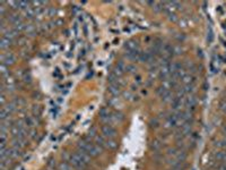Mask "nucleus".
Listing matches in <instances>:
<instances>
[{"label":"nucleus","mask_w":226,"mask_h":170,"mask_svg":"<svg viewBox=\"0 0 226 170\" xmlns=\"http://www.w3.org/2000/svg\"><path fill=\"white\" fill-rule=\"evenodd\" d=\"M78 150H81V151L86 152L87 154L90 155V157H97L102 153V149L97 146L95 143H92L90 139L86 137V139H81V141L78 142Z\"/></svg>","instance_id":"nucleus-1"},{"label":"nucleus","mask_w":226,"mask_h":170,"mask_svg":"<svg viewBox=\"0 0 226 170\" xmlns=\"http://www.w3.org/2000/svg\"><path fill=\"white\" fill-rule=\"evenodd\" d=\"M101 132L103 134V137H105V139H114L115 136L118 135L117 129L112 125H108V124L103 125L102 128H101Z\"/></svg>","instance_id":"nucleus-2"},{"label":"nucleus","mask_w":226,"mask_h":170,"mask_svg":"<svg viewBox=\"0 0 226 170\" xmlns=\"http://www.w3.org/2000/svg\"><path fill=\"white\" fill-rule=\"evenodd\" d=\"M196 104H197V98L193 94H189L184 99V107L187 110L193 112L196 109Z\"/></svg>","instance_id":"nucleus-3"},{"label":"nucleus","mask_w":226,"mask_h":170,"mask_svg":"<svg viewBox=\"0 0 226 170\" xmlns=\"http://www.w3.org/2000/svg\"><path fill=\"white\" fill-rule=\"evenodd\" d=\"M16 61V57L14 56L12 52H7V54H1V64L6 65V66H12Z\"/></svg>","instance_id":"nucleus-4"},{"label":"nucleus","mask_w":226,"mask_h":170,"mask_svg":"<svg viewBox=\"0 0 226 170\" xmlns=\"http://www.w3.org/2000/svg\"><path fill=\"white\" fill-rule=\"evenodd\" d=\"M75 154L77 155L78 159H79L84 164H86V166L90 162V155L87 154L86 152L81 151V150H77V152H75Z\"/></svg>","instance_id":"nucleus-5"},{"label":"nucleus","mask_w":226,"mask_h":170,"mask_svg":"<svg viewBox=\"0 0 226 170\" xmlns=\"http://www.w3.org/2000/svg\"><path fill=\"white\" fill-rule=\"evenodd\" d=\"M159 76H161V78L167 79V77H170L171 76V64L168 65H164V66L161 67V69H159Z\"/></svg>","instance_id":"nucleus-6"},{"label":"nucleus","mask_w":226,"mask_h":170,"mask_svg":"<svg viewBox=\"0 0 226 170\" xmlns=\"http://www.w3.org/2000/svg\"><path fill=\"white\" fill-rule=\"evenodd\" d=\"M121 86L119 84H112L108 86V93L113 97V98H118L119 95H120V92H121Z\"/></svg>","instance_id":"nucleus-7"},{"label":"nucleus","mask_w":226,"mask_h":170,"mask_svg":"<svg viewBox=\"0 0 226 170\" xmlns=\"http://www.w3.org/2000/svg\"><path fill=\"white\" fill-rule=\"evenodd\" d=\"M124 48L128 51H137L139 48V44L136 40H128V41L124 42Z\"/></svg>","instance_id":"nucleus-8"},{"label":"nucleus","mask_w":226,"mask_h":170,"mask_svg":"<svg viewBox=\"0 0 226 170\" xmlns=\"http://www.w3.org/2000/svg\"><path fill=\"white\" fill-rule=\"evenodd\" d=\"M124 119L123 113L119 112V111H115V112H112L111 115V121H110V125L114 123H121L122 120Z\"/></svg>","instance_id":"nucleus-9"},{"label":"nucleus","mask_w":226,"mask_h":170,"mask_svg":"<svg viewBox=\"0 0 226 170\" xmlns=\"http://www.w3.org/2000/svg\"><path fill=\"white\" fill-rule=\"evenodd\" d=\"M22 155V150L18 148H14L12 146L10 150H8V157L12 158V159H17Z\"/></svg>","instance_id":"nucleus-10"},{"label":"nucleus","mask_w":226,"mask_h":170,"mask_svg":"<svg viewBox=\"0 0 226 170\" xmlns=\"http://www.w3.org/2000/svg\"><path fill=\"white\" fill-rule=\"evenodd\" d=\"M17 32L14 30V28H12V30H6L5 32H2V38H6V39H9V40H14V39L17 36Z\"/></svg>","instance_id":"nucleus-11"},{"label":"nucleus","mask_w":226,"mask_h":170,"mask_svg":"<svg viewBox=\"0 0 226 170\" xmlns=\"http://www.w3.org/2000/svg\"><path fill=\"white\" fill-rule=\"evenodd\" d=\"M23 123H24V125H25V127L26 128H32V127H34L35 126V119L33 118V117H30V116H26L24 118V119L22 120Z\"/></svg>","instance_id":"nucleus-12"},{"label":"nucleus","mask_w":226,"mask_h":170,"mask_svg":"<svg viewBox=\"0 0 226 170\" xmlns=\"http://www.w3.org/2000/svg\"><path fill=\"white\" fill-rule=\"evenodd\" d=\"M124 56L127 57L129 60H139V57H140V51L137 50V51H128L126 52Z\"/></svg>","instance_id":"nucleus-13"},{"label":"nucleus","mask_w":226,"mask_h":170,"mask_svg":"<svg viewBox=\"0 0 226 170\" xmlns=\"http://www.w3.org/2000/svg\"><path fill=\"white\" fill-rule=\"evenodd\" d=\"M105 148L108 150H117L118 149V143L117 141H114V139H106L105 141Z\"/></svg>","instance_id":"nucleus-14"},{"label":"nucleus","mask_w":226,"mask_h":170,"mask_svg":"<svg viewBox=\"0 0 226 170\" xmlns=\"http://www.w3.org/2000/svg\"><path fill=\"white\" fill-rule=\"evenodd\" d=\"M182 83H183V85L186 86V85H190V84H193L195 83V81H196V77L192 74H187L184 77H183L182 79Z\"/></svg>","instance_id":"nucleus-15"},{"label":"nucleus","mask_w":226,"mask_h":170,"mask_svg":"<svg viewBox=\"0 0 226 170\" xmlns=\"http://www.w3.org/2000/svg\"><path fill=\"white\" fill-rule=\"evenodd\" d=\"M12 146L22 150L24 146H26V141H25V139H12Z\"/></svg>","instance_id":"nucleus-16"},{"label":"nucleus","mask_w":226,"mask_h":170,"mask_svg":"<svg viewBox=\"0 0 226 170\" xmlns=\"http://www.w3.org/2000/svg\"><path fill=\"white\" fill-rule=\"evenodd\" d=\"M153 59V54L152 52H140L139 60L143 63H150V60Z\"/></svg>","instance_id":"nucleus-17"},{"label":"nucleus","mask_w":226,"mask_h":170,"mask_svg":"<svg viewBox=\"0 0 226 170\" xmlns=\"http://www.w3.org/2000/svg\"><path fill=\"white\" fill-rule=\"evenodd\" d=\"M8 21H9L10 23H12L14 25H16V24H19V23H22V17L19 15H16V14H12V15H9V17H8Z\"/></svg>","instance_id":"nucleus-18"},{"label":"nucleus","mask_w":226,"mask_h":170,"mask_svg":"<svg viewBox=\"0 0 226 170\" xmlns=\"http://www.w3.org/2000/svg\"><path fill=\"white\" fill-rule=\"evenodd\" d=\"M12 40L9 39H6V38H1L0 40V48H1V50H6L7 48H9L12 45Z\"/></svg>","instance_id":"nucleus-19"},{"label":"nucleus","mask_w":226,"mask_h":170,"mask_svg":"<svg viewBox=\"0 0 226 170\" xmlns=\"http://www.w3.org/2000/svg\"><path fill=\"white\" fill-rule=\"evenodd\" d=\"M0 73H1V77H2V79L8 77V76H10V72H9V69H8V66L3 65V64L0 65Z\"/></svg>","instance_id":"nucleus-20"},{"label":"nucleus","mask_w":226,"mask_h":170,"mask_svg":"<svg viewBox=\"0 0 226 170\" xmlns=\"http://www.w3.org/2000/svg\"><path fill=\"white\" fill-rule=\"evenodd\" d=\"M24 16L26 17V18L32 19L33 17H34V16H36V15H35V9L33 8V7H28L27 9L24 10Z\"/></svg>","instance_id":"nucleus-21"},{"label":"nucleus","mask_w":226,"mask_h":170,"mask_svg":"<svg viewBox=\"0 0 226 170\" xmlns=\"http://www.w3.org/2000/svg\"><path fill=\"white\" fill-rule=\"evenodd\" d=\"M105 141L106 139H104L103 136H96L95 137V144L97 145V146H99L102 150L105 148Z\"/></svg>","instance_id":"nucleus-22"},{"label":"nucleus","mask_w":226,"mask_h":170,"mask_svg":"<svg viewBox=\"0 0 226 170\" xmlns=\"http://www.w3.org/2000/svg\"><path fill=\"white\" fill-rule=\"evenodd\" d=\"M161 148H162V142L159 139H154L150 143V149H152L153 151H158Z\"/></svg>","instance_id":"nucleus-23"},{"label":"nucleus","mask_w":226,"mask_h":170,"mask_svg":"<svg viewBox=\"0 0 226 170\" xmlns=\"http://www.w3.org/2000/svg\"><path fill=\"white\" fill-rule=\"evenodd\" d=\"M162 98V101H163V102H165V103H166V102H172V100H173V93H172V91H168V92H166V93H165L164 95H163V97H161Z\"/></svg>","instance_id":"nucleus-24"},{"label":"nucleus","mask_w":226,"mask_h":170,"mask_svg":"<svg viewBox=\"0 0 226 170\" xmlns=\"http://www.w3.org/2000/svg\"><path fill=\"white\" fill-rule=\"evenodd\" d=\"M58 169L59 170H72L71 169V164L67 162V161H62L60 162L59 166H58Z\"/></svg>","instance_id":"nucleus-25"},{"label":"nucleus","mask_w":226,"mask_h":170,"mask_svg":"<svg viewBox=\"0 0 226 170\" xmlns=\"http://www.w3.org/2000/svg\"><path fill=\"white\" fill-rule=\"evenodd\" d=\"M14 30H15L17 33H21V32L25 31V28H26V25H25L24 23H19V24H16V25H14Z\"/></svg>","instance_id":"nucleus-26"},{"label":"nucleus","mask_w":226,"mask_h":170,"mask_svg":"<svg viewBox=\"0 0 226 170\" xmlns=\"http://www.w3.org/2000/svg\"><path fill=\"white\" fill-rule=\"evenodd\" d=\"M30 5H31L30 1H18V9L26 10L30 7Z\"/></svg>","instance_id":"nucleus-27"},{"label":"nucleus","mask_w":226,"mask_h":170,"mask_svg":"<svg viewBox=\"0 0 226 170\" xmlns=\"http://www.w3.org/2000/svg\"><path fill=\"white\" fill-rule=\"evenodd\" d=\"M183 88H184V91H186L187 94H193V92H195V84L186 85Z\"/></svg>","instance_id":"nucleus-28"},{"label":"nucleus","mask_w":226,"mask_h":170,"mask_svg":"<svg viewBox=\"0 0 226 170\" xmlns=\"http://www.w3.org/2000/svg\"><path fill=\"white\" fill-rule=\"evenodd\" d=\"M12 103H14L15 107H22V106L25 104V101L22 98H15L12 100Z\"/></svg>","instance_id":"nucleus-29"},{"label":"nucleus","mask_w":226,"mask_h":170,"mask_svg":"<svg viewBox=\"0 0 226 170\" xmlns=\"http://www.w3.org/2000/svg\"><path fill=\"white\" fill-rule=\"evenodd\" d=\"M25 31L27 32V34L30 35H33L35 33V27L32 24H28V25H26V28H25Z\"/></svg>","instance_id":"nucleus-30"},{"label":"nucleus","mask_w":226,"mask_h":170,"mask_svg":"<svg viewBox=\"0 0 226 170\" xmlns=\"http://www.w3.org/2000/svg\"><path fill=\"white\" fill-rule=\"evenodd\" d=\"M22 79L24 81V83H26V84H30V83L32 82V77H31V75H30L28 73H25Z\"/></svg>","instance_id":"nucleus-31"},{"label":"nucleus","mask_w":226,"mask_h":170,"mask_svg":"<svg viewBox=\"0 0 226 170\" xmlns=\"http://www.w3.org/2000/svg\"><path fill=\"white\" fill-rule=\"evenodd\" d=\"M96 133H97V130H96V129L93 127L92 129H90V130H88V136H87V137H88V139H93V137H96V136H97V135H96Z\"/></svg>","instance_id":"nucleus-32"},{"label":"nucleus","mask_w":226,"mask_h":170,"mask_svg":"<svg viewBox=\"0 0 226 170\" xmlns=\"http://www.w3.org/2000/svg\"><path fill=\"white\" fill-rule=\"evenodd\" d=\"M117 68H119L120 70H122V72H126V65H124V63L122 61V60H120L118 64H117Z\"/></svg>","instance_id":"nucleus-33"},{"label":"nucleus","mask_w":226,"mask_h":170,"mask_svg":"<svg viewBox=\"0 0 226 170\" xmlns=\"http://www.w3.org/2000/svg\"><path fill=\"white\" fill-rule=\"evenodd\" d=\"M47 14H48V16H50V17H53V16H54L57 14L56 8H53V7H50L49 9H48Z\"/></svg>","instance_id":"nucleus-34"},{"label":"nucleus","mask_w":226,"mask_h":170,"mask_svg":"<svg viewBox=\"0 0 226 170\" xmlns=\"http://www.w3.org/2000/svg\"><path fill=\"white\" fill-rule=\"evenodd\" d=\"M5 103H6V92H1V95H0V104L3 107Z\"/></svg>","instance_id":"nucleus-35"},{"label":"nucleus","mask_w":226,"mask_h":170,"mask_svg":"<svg viewBox=\"0 0 226 170\" xmlns=\"http://www.w3.org/2000/svg\"><path fill=\"white\" fill-rule=\"evenodd\" d=\"M219 108H220V110L223 111V112L226 113V100H225V99H223V100L219 102Z\"/></svg>","instance_id":"nucleus-36"},{"label":"nucleus","mask_w":226,"mask_h":170,"mask_svg":"<svg viewBox=\"0 0 226 170\" xmlns=\"http://www.w3.org/2000/svg\"><path fill=\"white\" fill-rule=\"evenodd\" d=\"M158 125H159V123H158L157 118H155V119L150 120V127H152V128H157Z\"/></svg>","instance_id":"nucleus-37"},{"label":"nucleus","mask_w":226,"mask_h":170,"mask_svg":"<svg viewBox=\"0 0 226 170\" xmlns=\"http://www.w3.org/2000/svg\"><path fill=\"white\" fill-rule=\"evenodd\" d=\"M182 54V48L178 45V47H173V54Z\"/></svg>","instance_id":"nucleus-38"},{"label":"nucleus","mask_w":226,"mask_h":170,"mask_svg":"<svg viewBox=\"0 0 226 170\" xmlns=\"http://www.w3.org/2000/svg\"><path fill=\"white\" fill-rule=\"evenodd\" d=\"M136 69L137 68L135 65H127V66H126V70H127L128 73H133Z\"/></svg>","instance_id":"nucleus-39"},{"label":"nucleus","mask_w":226,"mask_h":170,"mask_svg":"<svg viewBox=\"0 0 226 170\" xmlns=\"http://www.w3.org/2000/svg\"><path fill=\"white\" fill-rule=\"evenodd\" d=\"M48 167L50 168V169H54L56 168V161L53 160V159H50L49 161H48Z\"/></svg>","instance_id":"nucleus-40"},{"label":"nucleus","mask_w":226,"mask_h":170,"mask_svg":"<svg viewBox=\"0 0 226 170\" xmlns=\"http://www.w3.org/2000/svg\"><path fill=\"white\" fill-rule=\"evenodd\" d=\"M178 23H179V26H180V27H187V25H188V22H187V21L184 18L180 19V21Z\"/></svg>","instance_id":"nucleus-41"},{"label":"nucleus","mask_w":226,"mask_h":170,"mask_svg":"<svg viewBox=\"0 0 226 170\" xmlns=\"http://www.w3.org/2000/svg\"><path fill=\"white\" fill-rule=\"evenodd\" d=\"M62 24H63V21H62L61 18H58V19H56V21L53 22V25H54V26H61Z\"/></svg>","instance_id":"nucleus-42"},{"label":"nucleus","mask_w":226,"mask_h":170,"mask_svg":"<svg viewBox=\"0 0 226 170\" xmlns=\"http://www.w3.org/2000/svg\"><path fill=\"white\" fill-rule=\"evenodd\" d=\"M167 15H168V19H170V21H173V22H177V21H178L177 15H175V14H174V13H172V14H167Z\"/></svg>","instance_id":"nucleus-43"},{"label":"nucleus","mask_w":226,"mask_h":170,"mask_svg":"<svg viewBox=\"0 0 226 170\" xmlns=\"http://www.w3.org/2000/svg\"><path fill=\"white\" fill-rule=\"evenodd\" d=\"M218 170H226V163L220 164L219 167H218Z\"/></svg>","instance_id":"nucleus-44"},{"label":"nucleus","mask_w":226,"mask_h":170,"mask_svg":"<svg viewBox=\"0 0 226 170\" xmlns=\"http://www.w3.org/2000/svg\"><path fill=\"white\" fill-rule=\"evenodd\" d=\"M25 41H26V39H25V38H21V39H19L18 43H19V44H24V42H25Z\"/></svg>","instance_id":"nucleus-45"},{"label":"nucleus","mask_w":226,"mask_h":170,"mask_svg":"<svg viewBox=\"0 0 226 170\" xmlns=\"http://www.w3.org/2000/svg\"><path fill=\"white\" fill-rule=\"evenodd\" d=\"M137 83H141V77L140 76H137Z\"/></svg>","instance_id":"nucleus-46"},{"label":"nucleus","mask_w":226,"mask_h":170,"mask_svg":"<svg viewBox=\"0 0 226 170\" xmlns=\"http://www.w3.org/2000/svg\"><path fill=\"white\" fill-rule=\"evenodd\" d=\"M1 170H6V169H1Z\"/></svg>","instance_id":"nucleus-47"}]
</instances>
